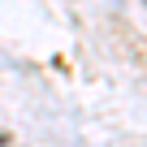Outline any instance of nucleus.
I'll list each match as a JSON object with an SVG mask.
<instances>
[{"mask_svg": "<svg viewBox=\"0 0 147 147\" xmlns=\"http://www.w3.org/2000/svg\"><path fill=\"white\" fill-rule=\"evenodd\" d=\"M0 147H5V134H0Z\"/></svg>", "mask_w": 147, "mask_h": 147, "instance_id": "nucleus-1", "label": "nucleus"}]
</instances>
